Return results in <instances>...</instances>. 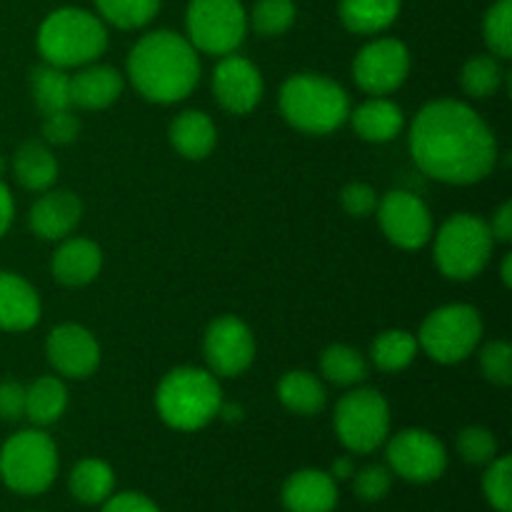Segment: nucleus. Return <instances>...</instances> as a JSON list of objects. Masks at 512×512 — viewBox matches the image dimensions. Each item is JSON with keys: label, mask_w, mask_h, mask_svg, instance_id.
I'll return each instance as SVG.
<instances>
[{"label": "nucleus", "mask_w": 512, "mask_h": 512, "mask_svg": "<svg viewBox=\"0 0 512 512\" xmlns=\"http://www.w3.org/2000/svg\"><path fill=\"white\" fill-rule=\"evenodd\" d=\"M215 125L203 110H185L170 125V143L183 158L203 160L215 148Z\"/></svg>", "instance_id": "4be33fe9"}, {"label": "nucleus", "mask_w": 512, "mask_h": 512, "mask_svg": "<svg viewBox=\"0 0 512 512\" xmlns=\"http://www.w3.org/2000/svg\"><path fill=\"white\" fill-rule=\"evenodd\" d=\"M103 20L123 30L143 28L158 15L160 0H95Z\"/></svg>", "instance_id": "2f4dec72"}, {"label": "nucleus", "mask_w": 512, "mask_h": 512, "mask_svg": "<svg viewBox=\"0 0 512 512\" xmlns=\"http://www.w3.org/2000/svg\"><path fill=\"white\" fill-rule=\"evenodd\" d=\"M128 75L150 103H178L200 80V58L188 38L173 30L143 35L128 55Z\"/></svg>", "instance_id": "f03ea898"}, {"label": "nucleus", "mask_w": 512, "mask_h": 512, "mask_svg": "<svg viewBox=\"0 0 512 512\" xmlns=\"http://www.w3.org/2000/svg\"><path fill=\"white\" fill-rule=\"evenodd\" d=\"M100 268H103V253L93 240L73 238L60 245L58 253L53 255V275L70 288L93 283Z\"/></svg>", "instance_id": "412c9836"}, {"label": "nucleus", "mask_w": 512, "mask_h": 512, "mask_svg": "<svg viewBox=\"0 0 512 512\" xmlns=\"http://www.w3.org/2000/svg\"><path fill=\"white\" fill-rule=\"evenodd\" d=\"M483 493L493 510L512 512V458L490 460V468L483 478Z\"/></svg>", "instance_id": "f704fd0d"}, {"label": "nucleus", "mask_w": 512, "mask_h": 512, "mask_svg": "<svg viewBox=\"0 0 512 512\" xmlns=\"http://www.w3.org/2000/svg\"><path fill=\"white\" fill-rule=\"evenodd\" d=\"M288 512H333L338 508V485L325 470H298L283 485Z\"/></svg>", "instance_id": "f3484780"}, {"label": "nucleus", "mask_w": 512, "mask_h": 512, "mask_svg": "<svg viewBox=\"0 0 512 512\" xmlns=\"http://www.w3.org/2000/svg\"><path fill=\"white\" fill-rule=\"evenodd\" d=\"M68 408V390L58 378H38L25 388V418L35 425H53Z\"/></svg>", "instance_id": "cd10ccee"}, {"label": "nucleus", "mask_w": 512, "mask_h": 512, "mask_svg": "<svg viewBox=\"0 0 512 512\" xmlns=\"http://www.w3.org/2000/svg\"><path fill=\"white\" fill-rule=\"evenodd\" d=\"M460 83H463L465 93L473 98H488L503 83V68L493 55H475L465 63Z\"/></svg>", "instance_id": "473e14b6"}, {"label": "nucleus", "mask_w": 512, "mask_h": 512, "mask_svg": "<svg viewBox=\"0 0 512 512\" xmlns=\"http://www.w3.org/2000/svg\"><path fill=\"white\" fill-rule=\"evenodd\" d=\"M390 485H393V475L385 465H368V468L358 470L353 480L355 495L365 503H378L385 495L390 493Z\"/></svg>", "instance_id": "58836bf2"}, {"label": "nucleus", "mask_w": 512, "mask_h": 512, "mask_svg": "<svg viewBox=\"0 0 512 512\" xmlns=\"http://www.w3.org/2000/svg\"><path fill=\"white\" fill-rule=\"evenodd\" d=\"M58 475V448L43 430H20L0 448V478L13 493L40 495Z\"/></svg>", "instance_id": "423d86ee"}, {"label": "nucleus", "mask_w": 512, "mask_h": 512, "mask_svg": "<svg viewBox=\"0 0 512 512\" xmlns=\"http://www.w3.org/2000/svg\"><path fill=\"white\" fill-rule=\"evenodd\" d=\"M50 365L65 378H88L100 363V345L83 325H58L45 343Z\"/></svg>", "instance_id": "dca6fc26"}, {"label": "nucleus", "mask_w": 512, "mask_h": 512, "mask_svg": "<svg viewBox=\"0 0 512 512\" xmlns=\"http://www.w3.org/2000/svg\"><path fill=\"white\" fill-rule=\"evenodd\" d=\"M295 23L293 0H258L253 8V28L265 38L283 35Z\"/></svg>", "instance_id": "c9c22d12"}, {"label": "nucleus", "mask_w": 512, "mask_h": 512, "mask_svg": "<svg viewBox=\"0 0 512 512\" xmlns=\"http://www.w3.org/2000/svg\"><path fill=\"white\" fill-rule=\"evenodd\" d=\"M493 243L490 225L483 218L458 213L440 228L435 238V263L445 278L470 280L488 265Z\"/></svg>", "instance_id": "0eeeda50"}, {"label": "nucleus", "mask_w": 512, "mask_h": 512, "mask_svg": "<svg viewBox=\"0 0 512 512\" xmlns=\"http://www.w3.org/2000/svg\"><path fill=\"white\" fill-rule=\"evenodd\" d=\"M485 43L498 58L512 55V0H495L483 23Z\"/></svg>", "instance_id": "72a5a7b5"}, {"label": "nucleus", "mask_w": 512, "mask_h": 512, "mask_svg": "<svg viewBox=\"0 0 512 512\" xmlns=\"http://www.w3.org/2000/svg\"><path fill=\"white\" fill-rule=\"evenodd\" d=\"M403 0H340V20L348 30L373 35L398 20Z\"/></svg>", "instance_id": "b1692460"}, {"label": "nucleus", "mask_w": 512, "mask_h": 512, "mask_svg": "<svg viewBox=\"0 0 512 512\" xmlns=\"http://www.w3.org/2000/svg\"><path fill=\"white\" fill-rule=\"evenodd\" d=\"M100 512H160V508L140 493H120L110 495Z\"/></svg>", "instance_id": "37998d69"}, {"label": "nucleus", "mask_w": 512, "mask_h": 512, "mask_svg": "<svg viewBox=\"0 0 512 512\" xmlns=\"http://www.w3.org/2000/svg\"><path fill=\"white\" fill-rule=\"evenodd\" d=\"M340 200H343V208L350 215H355V218H365V215H370L378 208V195L365 183L345 185L343 193H340Z\"/></svg>", "instance_id": "a19ab883"}, {"label": "nucleus", "mask_w": 512, "mask_h": 512, "mask_svg": "<svg viewBox=\"0 0 512 512\" xmlns=\"http://www.w3.org/2000/svg\"><path fill=\"white\" fill-rule=\"evenodd\" d=\"M458 453L470 465H488L498 455V440L485 428H465L458 435Z\"/></svg>", "instance_id": "e433bc0d"}, {"label": "nucleus", "mask_w": 512, "mask_h": 512, "mask_svg": "<svg viewBox=\"0 0 512 512\" xmlns=\"http://www.w3.org/2000/svg\"><path fill=\"white\" fill-rule=\"evenodd\" d=\"M30 88L43 115L60 113L73 105L70 103V75L63 68H55L50 63L38 65L30 73Z\"/></svg>", "instance_id": "c85d7f7f"}, {"label": "nucleus", "mask_w": 512, "mask_h": 512, "mask_svg": "<svg viewBox=\"0 0 512 512\" xmlns=\"http://www.w3.org/2000/svg\"><path fill=\"white\" fill-rule=\"evenodd\" d=\"M185 25L195 50L230 55L248 33V13L240 0H190Z\"/></svg>", "instance_id": "1a4fd4ad"}, {"label": "nucleus", "mask_w": 512, "mask_h": 512, "mask_svg": "<svg viewBox=\"0 0 512 512\" xmlns=\"http://www.w3.org/2000/svg\"><path fill=\"white\" fill-rule=\"evenodd\" d=\"M320 370L335 385H355L368 375V363L363 355L348 345H330L320 355Z\"/></svg>", "instance_id": "7c9ffc66"}, {"label": "nucleus", "mask_w": 512, "mask_h": 512, "mask_svg": "<svg viewBox=\"0 0 512 512\" xmlns=\"http://www.w3.org/2000/svg\"><path fill=\"white\" fill-rule=\"evenodd\" d=\"M15 180L28 190H48L58 178V160L50 153L48 145L38 140H28L18 148L13 158Z\"/></svg>", "instance_id": "393cba45"}, {"label": "nucleus", "mask_w": 512, "mask_h": 512, "mask_svg": "<svg viewBox=\"0 0 512 512\" xmlns=\"http://www.w3.org/2000/svg\"><path fill=\"white\" fill-rule=\"evenodd\" d=\"M410 153L425 175L450 185L478 183L498 163L493 130L460 100H435L415 115Z\"/></svg>", "instance_id": "f257e3e1"}, {"label": "nucleus", "mask_w": 512, "mask_h": 512, "mask_svg": "<svg viewBox=\"0 0 512 512\" xmlns=\"http://www.w3.org/2000/svg\"><path fill=\"white\" fill-rule=\"evenodd\" d=\"M510 268H512V255H505V260H503V283L508 285H512V275H510Z\"/></svg>", "instance_id": "de8ad7c7"}, {"label": "nucleus", "mask_w": 512, "mask_h": 512, "mask_svg": "<svg viewBox=\"0 0 512 512\" xmlns=\"http://www.w3.org/2000/svg\"><path fill=\"white\" fill-rule=\"evenodd\" d=\"M335 433L350 453H373L388 440L390 408L378 390H353L335 408Z\"/></svg>", "instance_id": "9d476101"}, {"label": "nucleus", "mask_w": 512, "mask_h": 512, "mask_svg": "<svg viewBox=\"0 0 512 512\" xmlns=\"http://www.w3.org/2000/svg\"><path fill=\"white\" fill-rule=\"evenodd\" d=\"M115 473L103 460H80L70 473V493L83 505H100L113 495Z\"/></svg>", "instance_id": "bb28decb"}, {"label": "nucleus", "mask_w": 512, "mask_h": 512, "mask_svg": "<svg viewBox=\"0 0 512 512\" xmlns=\"http://www.w3.org/2000/svg\"><path fill=\"white\" fill-rule=\"evenodd\" d=\"M490 225V233H493L495 240H500V243H510L512 238V203H503L500 205V210L495 213L493 223Z\"/></svg>", "instance_id": "c03bdc74"}, {"label": "nucleus", "mask_w": 512, "mask_h": 512, "mask_svg": "<svg viewBox=\"0 0 512 512\" xmlns=\"http://www.w3.org/2000/svg\"><path fill=\"white\" fill-rule=\"evenodd\" d=\"M405 125V115L393 100L373 98L353 113V128L368 143H388L398 138Z\"/></svg>", "instance_id": "5701e85b"}, {"label": "nucleus", "mask_w": 512, "mask_h": 512, "mask_svg": "<svg viewBox=\"0 0 512 512\" xmlns=\"http://www.w3.org/2000/svg\"><path fill=\"white\" fill-rule=\"evenodd\" d=\"M25 415V388L15 380L0 383V418L20 420Z\"/></svg>", "instance_id": "79ce46f5"}, {"label": "nucleus", "mask_w": 512, "mask_h": 512, "mask_svg": "<svg viewBox=\"0 0 512 512\" xmlns=\"http://www.w3.org/2000/svg\"><path fill=\"white\" fill-rule=\"evenodd\" d=\"M333 475L335 480H348V478H353V460L350 458H340L338 463L333 465Z\"/></svg>", "instance_id": "49530a36"}, {"label": "nucleus", "mask_w": 512, "mask_h": 512, "mask_svg": "<svg viewBox=\"0 0 512 512\" xmlns=\"http://www.w3.org/2000/svg\"><path fill=\"white\" fill-rule=\"evenodd\" d=\"M480 368L483 375L495 385H510L512 383V348L503 340H495V343L485 345V350L480 353Z\"/></svg>", "instance_id": "4c0bfd02"}, {"label": "nucleus", "mask_w": 512, "mask_h": 512, "mask_svg": "<svg viewBox=\"0 0 512 512\" xmlns=\"http://www.w3.org/2000/svg\"><path fill=\"white\" fill-rule=\"evenodd\" d=\"M108 48V30L98 15L83 8H58L38 30V50L55 68L93 63Z\"/></svg>", "instance_id": "7ed1b4c3"}, {"label": "nucleus", "mask_w": 512, "mask_h": 512, "mask_svg": "<svg viewBox=\"0 0 512 512\" xmlns=\"http://www.w3.org/2000/svg\"><path fill=\"white\" fill-rule=\"evenodd\" d=\"M78 133H80V120L75 118L70 110H60V113L45 115L43 135L48 143L68 145L78 138Z\"/></svg>", "instance_id": "ea45409f"}, {"label": "nucleus", "mask_w": 512, "mask_h": 512, "mask_svg": "<svg viewBox=\"0 0 512 512\" xmlns=\"http://www.w3.org/2000/svg\"><path fill=\"white\" fill-rule=\"evenodd\" d=\"M278 398L293 413L318 415L325 408L328 395H325L323 383L315 375L305 373V370H290L280 378Z\"/></svg>", "instance_id": "a878e982"}, {"label": "nucleus", "mask_w": 512, "mask_h": 512, "mask_svg": "<svg viewBox=\"0 0 512 512\" xmlns=\"http://www.w3.org/2000/svg\"><path fill=\"white\" fill-rule=\"evenodd\" d=\"M483 338V320L473 305H445L420 325L418 348L443 365L460 363Z\"/></svg>", "instance_id": "6e6552de"}, {"label": "nucleus", "mask_w": 512, "mask_h": 512, "mask_svg": "<svg viewBox=\"0 0 512 512\" xmlns=\"http://www.w3.org/2000/svg\"><path fill=\"white\" fill-rule=\"evenodd\" d=\"M123 93V75L108 65H90L70 78V103L85 110H103Z\"/></svg>", "instance_id": "aec40b11"}, {"label": "nucleus", "mask_w": 512, "mask_h": 512, "mask_svg": "<svg viewBox=\"0 0 512 512\" xmlns=\"http://www.w3.org/2000/svg\"><path fill=\"white\" fill-rule=\"evenodd\" d=\"M83 215V203L75 193L53 190L38 198L30 208V228L43 240H60L75 230Z\"/></svg>", "instance_id": "a211bd4d"}, {"label": "nucleus", "mask_w": 512, "mask_h": 512, "mask_svg": "<svg viewBox=\"0 0 512 512\" xmlns=\"http://www.w3.org/2000/svg\"><path fill=\"white\" fill-rule=\"evenodd\" d=\"M255 358V340L248 325L235 315L213 320L205 333V360L210 373L235 378L245 373Z\"/></svg>", "instance_id": "4468645a"}, {"label": "nucleus", "mask_w": 512, "mask_h": 512, "mask_svg": "<svg viewBox=\"0 0 512 512\" xmlns=\"http://www.w3.org/2000/svg\"><path fill=\"white\" fill-rule=\"evenodd\" d=\"M263 75L248 58L230 53L223 55L213 73V90L218 103L228 113H250L263 98Z\"/></svg>", "instance_id": "2eb2a0df"}, {"label": "nucleus", "mask_w": 512, "mask_h": 512, "mask_svg": "<svg viewBox=\"0 0 512 512\" xmlns=\"http://www.w3.org/2000/svg\"><path fill=\"white\" fill-rule=\"evenodd\" d=\"M410 70V53L395 38H380L365 45L353 63L355 83L370 95H385L405 83Z\"/></svg>", "instance_id": "f8f14e48"}, {"label": "nucleus", "mask_w": 512, "mask_h": 512, "mask_svg": "<svg viewBox=\"0 0 512 512\" xmlns=\"http://www.w3.org/2000/svg\"><path fill=\"white\" fill-rule=\"evenodd\" d=\"M388 465L408 483H433L448 468V450L428 430L410 428L388 443Z\"/></svg>", "instance_id": "9b49d317"}, {"label": "nucleus", "mask_w": 512, "mask_h": 512, "mask_svg": "<svg viewBox=\"0 0 512 512\" xmlns=\"http://www.w3.org/2000/svg\"><path fill=\"white\" fill-rule=\"evenodd\" d=\"M378 218L385 238L403 250L423 248L433 235L428 205L408 190H390L378 203Z\"/></svg>", "instance_id": "ddd939ff"}, {"label": "nucleus", "mask_w": 512, "mask_h": 512, "mask_svg": "<svg viewBox=\"0 0 512 512\" xmlns=\"http://www.w3.org/2000/svg\"><path fill=\"white\" fill-rule=\"evenodd\" d=\"M155 405L170 428L190 433L218 418L223 393L210 370L175 368L158 385Z\"/></svg>", "instance_id": "39448f33"}, {"label": "nucleus", "mask_w": 512, "mask_h": 512, "mask_svg": "<svg viewBox=\"0 0 512 512\" xmlns=\"http://www.w3.org/2000/svg\"><path fill=\"white\" fill-rule=\"evenodd\" d=\"M13 215H15V203H13V195H10L8 185L0 180V238L8 233L10 223H13Z\"/></svg>", "instance_id": "a18cd8bd"}, {"label": "nucleus", "mask_w": 512, "mask_h": 512, "mask_svg": "<svg viewBox=\"0 0 512 512\" xmlns=\"http://www.w3.org/2000/svg\"><path fill=\"white\" fill-rule=\"evenodd\" d=\"M40 320V298L33 285L10 270H0V330L23 333Z\"/></svg>", "instance_id": "6ab92c4d"}, {"label": "nucleus", "mask_w": 512, "mask_h": 512, "mask_svg": "<svg viewBox=\"0 0 512 512\" xmlns=\"http://www.w3.org/2000/svg\"><path fill=\"white\" fill-rule=\"evenodd\" d=\"M418 355V338L408 330H385L373 343V363L385 373L405 370Z\"/></svg>", "instance_id": "c756f323"}, {"label": "nucleus", "mask_w": 512, "mask_h": 512, "mask_svg": "<svg viewBox=\"0 0 512 512\" xmlns=\"http://www.w3.org/2000/svg\"><path fill=\"white\" fill-rule=\"evenodd\" d=\"M280 110L293 128L325 135L338 130L350 115L348 93L323 75L300 73L285 80L280 90Z\"/></svg>", "instance_id": "20e7f679"}]
</instances>
